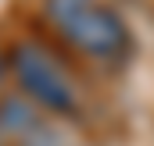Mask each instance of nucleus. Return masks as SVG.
I'll return each mask as SVG.
<instances>
[{"label":"nucleus","instance_id":"nucleus-1","mask_svg":"<svg viewBox=\"0 0 154 146\" xmlns=\"http://www.w3.org/2000/svg\"><path fill=\"white\" fill-rule=\"evenodd\" d=\"M47 14L90 57H118L129 46L125 22L97 0H47Z\"/></svg>","mask_w":154,"mask_h":146},{"label":"nucleus","instance_id":"nucleus-2","mask_svg":"<svg viewBox=\"0 0 154 146\" xmlns=\"http://www.w3.org/2000/svg\"><path fill=\"white\" fill-rule=\"evenodd\" d=\"M11 68L18 75V86L43 104L47 110H57V114H68L75 107V86L68 72L39 46V43H18L11 50Z\"/></svg>","mask_w":154,"mask_h":146}]
</instances>
